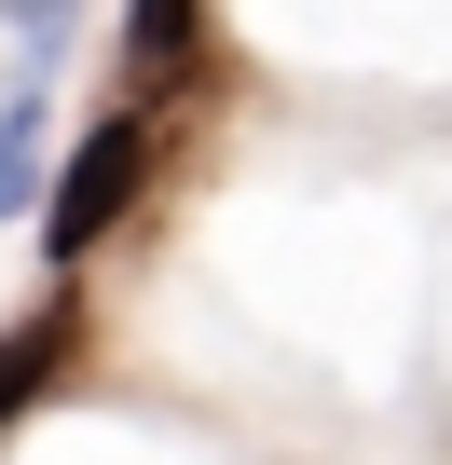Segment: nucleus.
<instances>
[{
	"instance_id": "obj_1",
	"label": "nucleus",
	"mask_w": 452,
	"mask_h": 465,
	"mask_svg": "<svg viewBox=\"0 0 452 465\" xmlns=\"http://www.w3.org/2000/svg\"><path fill=\"white\" fill-rule=\"evenodd\" d=\"M137 192H151V110H110V124L55 164V192H42V219H28V232H42V261H55V274H69V261H96L110 232H124V205H137Z\"/></svg>"
},
{
	"instance_id": "obj_2",
	"label": "nucleus",
	"mask_w": 452,
	"mask_h": 465,
	"mask_svg": "<svg viewBox=\"0 0 452 465\" xmlns=\"http://www.w3.org/2000/svg\"><path fill=\"white\" fill-rule=\"evenodd\" d=\"M69 370H83V302L55 288L42 315H15V329H0V438H15V424H28Z\"/></svg>"
},
{
	"instance_id": "obj_3",
	"label": "nucleus",
	"mask_w": 452,
	"mask_h": 465,
	"mask_svg": "<svg viewBox=\"0 0 452 465\" xmlns=\"http://www.w3.org/2000/svg\"><path fill=\"white\" fill-rule=\"evenodd\" d=\"M42 124H55V83L42 69H15V96H0V219L28 205V178H42Z\"/></svg>"
},
{
	"instance_id": "obj_4",
	"label": "nucleus",
	"mask_w": 452,
	"mask_h": 465,
	"mask_svg": "<svg viewBox=\"0 0 452 465\" xmlns=\"http://www.w3.org/2000/svg\"><path fill=\"white\" fill-rule=\"evenodd\" d=\"M124 55H137V69H165V83H178V69H206V0H137V15H124Z\"/></svg>"
},
{
	"instance_id": "obj_5",
	"label": "nucleus",
	"mask_w": 452,
	"mask_h": 465,
	"mask_svg": "<svg viewBox=\"0 0 452 465\" xmlns=\"http://www.w3.org/2000/svg\"><path fill=\"white\" fill-rule=\"evenodd\" d=\"M0 15H15V42H28V69L55 55V15H69V0H0Z\"/></svg>"
}]
</instances>
